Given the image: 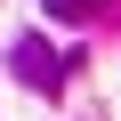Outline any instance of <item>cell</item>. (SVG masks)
Here are the masks:
<instances>
[{"label": "cell", "instance_id": "1", "mask_svg": "<svg viewBox=\"0 0 121 121\" xmlns=\"http://www.w3.org/2000/svg\"><path fill=\"white\" fill-rule=\"evenodd\" d=\"M8 73H16V81H32L40 97H56V89H65V56H56L48 40H32V32H24V40L8 48Z\"/></svg>", "mask_w": 121, "mask_h": 121}, {"label": "cell", "instance_id": "2", "mask_svg": "<svg viewBox=\"0 0 121 121\" xmlns=\"http://www.w3.org/2000/svg\"><path fill=\"white\" fill-rule=\"evenodd\" d=\"M89 8H97V0H48V16H56V24H81Z\"/></svg>", "mask_w": 121, "mask_h": 121}]
</instances>
